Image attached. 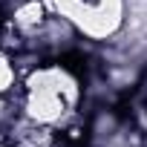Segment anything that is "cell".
I'll return each mask as SVG.
<instances>
[{"label": "cell", "instance_id": "obj_3", "mask_svg": "<svg viewBox=\"0 0 147 147\" xmlns=\"http://www.w3.org/2000/svg\"><path fill=\"white\" fill-rule=\"evenodd\" d=\"M20 87V75L15 66V55L0 46V95H12Z\"/></svg>", "mask_w": 147, "mask_h": 147}, {"label": "cell", "instance_id": "obj_1", "mask_svg": "<svg viewBox=\"0 0 147 147\" xmlns=\"http://www.w3.org/2000/svg\"><path fill=\"white\" fill-rule=\"evenodd\" d=\"M84 92H87L84 75L72 69L66 58H55V61H40L29 75L20 78L15 98L23 118L61 133L69 121L81 115Z\"/></svg>", "mask_w": 147, "mask_h": 147}, {"label": "cell", "instance_id": "obj_2", "mask_svg": "<svg viewBox=\"0 0 147 147\" xmlns=\"http://www.w3.org/2000/svg\"><path fill=\"white\" fill-rule=\"evenodd\" d=\"M49 18V9L43 0H23V3H18L15 9L6 12V20L15 32H20L23 38H32Z\"/></svg>", "mask_w": 147, "mask_h": 147}]
</instances>
